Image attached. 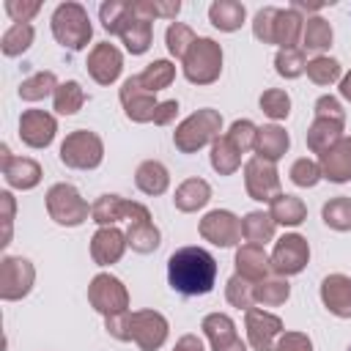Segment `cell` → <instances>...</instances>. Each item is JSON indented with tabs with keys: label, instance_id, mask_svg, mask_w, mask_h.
<instances>
[{
	"label": "cell",
	"instance_id": "obj_1",
	"mask_svg": "<svg viewBox=\"0 0 351 351\" xmlns=\"http://www.w3.org/2000/svg\"><path fill=\"white\" fill-rule=\"evenodd\" d=\"M167 280L184 296L208 293L217 280V261L200 247H181L167 261Z\"/></svg>",
	"mask_w": 351,
	"mask_h": 351
},
{
	"label": "cell",
	"instance_id": "obj_2",
	"mask_svg": "<svg viewBox=\"0 0 351 351\" xmlns=\"http://www.w3.org/2000/svg\"><path fill=\"white\" fill-rule=\"evenodd\" d=\"M348 351H351V346H348Z\"/></svg>",
	"mask_w": 351,
	"mask_h": 351
}]
</instances>
